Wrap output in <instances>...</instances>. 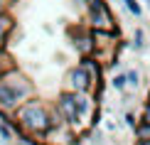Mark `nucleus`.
Returning a JSON list of instances; mask_svg holds the SVG:
<instances>
[{"mask_svg":"<svg viewBox=\"0 0 150 145\" xmlns=\"http://www.w3.org/2000/svg\"><path fill=\"white\" fill-rule=\"evenodd\" d=\"M12 123L17 128V135H30L35 140H45V135L52 128L49 121V101L42 96H35L17 108V113L12 116Z\"/></svg>","mask_w":150,"mask_h":145,"instance_id":"obj_1","label":"nucleus"},{"mask_svg":"<svg viewBox=\"0 0 150 145\" xmlns=\"http://www.w3.org/2000/svg\"><path fill=\"white\" fill-rule=\"evenodd\" d=\"M84 25L89 30H98V32H121L118 17L111 10V3H106V0H89L84 12Z\"/></svg>","mask_w":150,"mask_h":145,"instance_id":"obj_2","label":"nucleus"},{"mask_svg":"<svg viewBox=\"0 0 150 145\" xmlns=\"http://www.w3.org/2000/svg\"><path fill=\"white\" fill-rule=\"evenodd\" d=\"M3 84L8 86V89L15 91L17 98H20L22 103H25V101H30V98H35V96H40V93H37L35 81H32V76H30L25 69H20V66L5 71V74H3Z\"/></svg>","mask_w":150,"mask_h":145,"instance_id":"obj_3","label":"nucleus"},{"mask_svg":"<svg viewBox=\"0 0 150 145\" xmlns=\"http://www.w3.org/2000/svg\"><path fill=\"white\" fill-rule=\"evenodd\" d=\"M54 103H57V108L62 113V118H64V123L69 125L74 133H76V135H86V125H84V121H81V116H79V111H76L74 93L67 91V89H62L57 93V98H54Z\"/></svg>","mask_w":150,"mask_h":145,"instance_id":"obj_4","label":"nucleus"},{"mask_svg":"<svg viewBox=\"0 0 150 145\" xmlns=\"http://www.w3.org/2000/svg\"><path fill=\"white\" fill-rule=\"evenodd\" d=\"M67 35H69V42H71L74 52H76L79 57H93V54H96L93 32L86 27L84 22H81V25H71V27L67 30Z\"/></svg>","mask_w":150,"mask_h":145,"instance_id":"obj_5","label":"nucleus"},{"mask_svg":"<svg viewBox=\"0 0 150 145\" xmlns=\"http://www.w3.org/2000/svg\"><path fill=\"white\" fill-rule=\"evenodd\" d=\"M62 89H67V91H71V93H81V91L93 93V81H91L89 71H86V69L81 66V64H74V66L67 69Z\"/></svg>","mask_w":150,"mask_h":145,"instance_id":"obj_6","label":"nucleus"},{"mask_svg":"<svg viewBox=\"0 0 150 145\" xmlns=\"http://www.w3.org/2000/svg\"><path fill=\"white\" fill-rule=\"evenodd\" d=\"M22 106V101L17 98V93L8 89L5 84H0V121H12V116Z\"/></svg>","mask_w":150,"mask_h":145,"instance_id":"obj_7","label":"nucleus"},{"mask_svg":"<svg viewBox=\"0 0 150 145\" xmlns=\"http://www.w3.org/2000/svg\"><path fill=\"white\" fill-rule=\"evenodd\" d=\"M15 35H17V17L12 10H8L0 15V49H8V45H12V40H15Z\"/></svg>","mask_w":150,"mask_h":145,"instance_id":"obj_8","label":"nucleus"},{"mask_svg":"<svg viewBox=\"0 0 150 145\" xmlns=\"http://www.w3.org/2000/svg\"><path fill=\"white\" fill-rule=\"evenodd\" d=\"M17 128L12 121H0V145H15Z\"/></svg>","mask_w":150,"mask_h":145,"instance_id":"obj_9","label":"nucleus"},{"mask_svg":"<svg viewBox=\"0 0 150 145\" xmlns=\"http://www.w3.org/2000/svg\"><path fill=\"white\" fill-rule=\"evenodd\" d=\"M128 42H130V49H133L135 54H143V52L148 49V37H145V30H143V27H135V30H133V37H130Z\"/></svg>","mask_w":150,"mask_h":145,"instance_id":"obj_10","label":"nucleus"},{"mask_svg":"<svg viewBox=\"0 0 150 145\" xmlns=\"http://www.w3.org/2000/svg\"><path fill=\"white\" fill-rule=\"evenodd\" d=\"M121 5H123V10H126L130 17H135V20H140V17L145 15V8H143L140 0H121Z\"/></svg>","mask_w":150,"mask_h":145,"instance_id":"obj_11","label":"nucleus"},{"mask_svg":"<svg viewBox=\"0 0 150 145\" xmlns=\"http://www.w3.org/2000/svg\"><path fill=\"white\" fill-rule=\"evenodd\" d=\"M126 81H128V91H138L140 84H143V74H140V69H135V66L126 69Z\"/></svg>","mask_w":150,"mask_h":145,"instance_id":"obj_12","label":"nucleus"},{"mask_svg":"<svg viewBox=\"0 0 150 145\" xmlns=\"http://www.w3.org/2000/svg\"><path fill=\"white\" fill-rule=\"evenodd\" d=\"M108 86H111V89H113V91H118V93L128 91V81H126V69H123V71H116L113 76H111Z\"/></svg>","mask_w":150,"mask_h":145,"instance_id":"obj_13","label":"nucleus"},{"mask_svg":"<svg viewBox=\"0 0 150 145\" xmlns=\"http://www.w3.org/2000/svg\"><path fill=\"white\" fill-rule=\"evenodd\" d=\"M17 66V62H15V57H12L8 49H0V74H5V71H10V69H15Z\"/></svg>","mask_w":150,"mask_h":145,"instance_id":"obj_14","label":"nucleus"},{"mask_svg":"<svg viewBox=\"0 0 150 145\" xmlns=\"http://www.w3.org/2000/svg\"><path fill=\"white\" fill-rule=\"evenodd\" d=\"M49 121H52V128H57V125H67L64 118H62V113L57 108V103L54 101H49Z\"/></svg>","mask_w":150,"mask_h":145,"instance_id":"obj_15","label":"nucleus"},{"mask_svg":"<svg viewBox=\"0 0 150 145\" xmlns=\"http://www.w3.org/2000/svg\"><path fill=\"white\" fill-rule=\"evenodd\" d=\"M138 116H135L133 111H123V116H121V125H126V128H130V130H135L138 128Z\"/></svg>","mask_w":150,"mask_h":145,"instance_id":"obj_16","label":"nucleus"},{"mask_svg":"<svg viewBox=\"0 0 150 145\" xmlns=\"http://www.w3.org/2000/svg\"><path fill=\"white\" fill-rule=\"evenodd\" d=\"M133 140H150V123H138L133 130Z\"/></svg>","mask_w":150,"mask_h":145,"instance_id":"obj_17","label":"nucleus"},{"mask_svg":"<svg viewBox=\"0 0 150 145\" xmlns=\"http://www.w3.org/2000/svg\"><path fill=\"white\" fill-rule=\"evenodd\" d=\"M138 121L140 123H150V98H145L140 103V111H138Z\"/></svg>","mask_w":150,"mask_h":145,"instance_id":"obj_18","label":"nucleus"},{"mask_svg":"<svg viewBox=\"0 0 150 145\" xmlns=\"http://www.w3.org/2000/svg\"><path fill=\"white\" fill-rule=\"evenodd\" d=\"M15 145H40V140H35V138H30V135H17Z\"/></svg>","mask_w":150,"mask_h":145,"instance_id":"obj_19","label":"nucleus"},{"mask_svg":"<svg viewBox=\"0 0 150 145\" xmlns=\"http://www.w3.org/2000/svg\"><path fill=\"white\" fill-rule=\"evenodd\" d=\"M15 3L17 0H0V15L8 12V10H15Z\"/></svg>","mask_w":150,"mask_h":145,"instance_id":"obj_20","label":"nucleus"},{"mask_svg":"<svg viewBox=\"0 0 150 145\" xmlns=\"http://www.w3.org/2000/svg\"><path fill=\"white\" fill-rule=\"evenodd\" d=\"M106 69H108V71H121V57H118V59H113Z\"/></svg>","mask_w":150,"mask_h":145,"instance_id":"obj_21","label":"nucleus"},{"mask_svg":"<svg viewBox=\"0 0 150 145\" xmlns=\"http://www.w3.org/2000/svg\"><path fill=\"white\" fill-rule=\"evenodd\" d=\"M133 145H150V140H133Z\"/></svg>","mask_w":150,"mask_h":145,"instance_id":"obj_22","label":"nucleus"},{"mask_svg":"<svg viewBox=\"0 0 150 145\" xmlns=\"http://www.w3.org/2000/svg\"><path fill=\"white\" fill-rule=\"evenodd\" d=\"M140 3H143V8H145V10H150V0H140Z\"/></svg>","mask_w":150,"mask_h":145,"instance_id":"obj_23","label":"nucleus"},{"mask_svg":"<svg viewBox=\"0 0 150 145\" xmlns=\"http://www.w3.org/2000/svg\"><path fill=\"white\" fill-rule=\"evenodd\" d=\"M0 84H3V74H0Z\"/></svg>","mask_w":150,"mask_h":145,"instance_id":"obj_24","label":"nucleus"},{"mask_svg":"<svg viewBox=\"0 0 150 145\" xmlns=\"http://www.w3.org/2000/svg\"><path fill=\"white\" fill-rule=\"evenodd\" d=\"M106 3H116V0H106Z\"/></svg>","mask_w":150,"mask_h":145,"instance_id":"obj_25","label":"nucleus"},{"mask_svg":"<svg viewBox=\"0 0 150 145\" xmlns=\"http://www.w3.org/2000/svg\"><path fill=\"white\" fill-rule=\"evenodd\" d=\"M148 98H150V89H148Z\"/></svg>","mask_w":150,"mask_h":145,"instance_id":"obj_26","label":"nucleus"}]
</instances>
